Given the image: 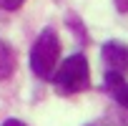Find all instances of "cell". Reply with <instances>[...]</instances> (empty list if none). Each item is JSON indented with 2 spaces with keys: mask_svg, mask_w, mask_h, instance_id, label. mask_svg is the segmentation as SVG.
<instances>
[{
  "mask_svg": "<svg viewBox=\"0 0 128 126\" xmlns=\"http://www.w3.org/2000/svg\"><path fill=\"white\" fill-rule=\"evenodd\" d=\"M55 86L63 91V93H78V91H86L90 86V68H88V60L83 53H76L70 58H66L55 68L53 78Z\"/></svg>",
  "mask_w": 128,
  "mask_h": 126,
  "instance_id": "2",
  "label": "cell"
},
{
  "mask_svg": "<svg viewBox=\"0 0 128 126\" xmlns=\"http://www.w3.org/2000/svg\"><path fill=\"white\" fill-rule=\"evenodd\" d=\"M13 71H15V50L5 40H0V81L10 78Z\"/></svg>",
  "mask_w": 128,
  "mask_h": 126,
  "instance_id": "4",
  "label": "cell"
},
{
  "mask_svg": "<svg viewBox=\"0 0 128 126\" xmlns=\"http://www.w3.org/2000/svg\"><path fill=\"white\" fill-rule=\"evenodd\" d=\"M58 58H60V40L53 28H43L40 35L35 38L30 48V68L38 78L50 81L55 68H58Z\"/></svg>",
  "mask_w": 128,
  "mask_h": 126,
  "instance_id": "1",
  "label": "cell"
},
{
  "mask_svg": "<svg viewBox=\"0 0 128 126\" xmlns=\"http://www.w3.org/2000/svg\"><path fill=\"white\" fill-rule=\"evenodd\" d=\"M23 3H25V0H0V8H3V10H18Z\"/></svg>",
  "mask_w": 128,
  "mask_h": 126,
  "instance_id": "6",
  "label": "cell"
},
{
  "mask_svg": "<svg viewBox=\"0 0 128 126\" xmlns=\"http://www.w3.org/2000/svg\"><path fill=\"white\" fill-rule=\"evenodd\" d=\"M103 63L108 66L110 73L126 76L128 73V45L123 43H106L103 45Z\"/></svg>",
  "mask_w": 128,
  "mask_h": 126,
  "instance_id": "3",
  "label": "cell"
},
{
  "mask_svg": "<svg viewBox=\"0 0 128 126\" xmlns=\"http://www.w3.org/2000/svg\"><path fill=\"white\" fill-rule=\"evenodd\" d=\"M110 93H113V98H116V103H120L123 108H128V83L126 81H120V83H116L113 88H108Z\"/></svg>",
  "mask_w": 128,
  "mask_h": 126,
  "instance_id": "5",
  "label": "cell"
},
{
  "mask_svg": "<svg viewBox=\"0 0 128 126\" xmlns=\"http://www.w3.org/2000/svg\"><path fill=\"white\" fill-rule=\"evenodd\" d=\"M0 126H25V123H23V121H18V118H5Z\"/></svg>",
  "mask_w": 128,
  "mask_h": 126,
  "instance_id": "7",
  "label": "cell"
}]
</instances>
